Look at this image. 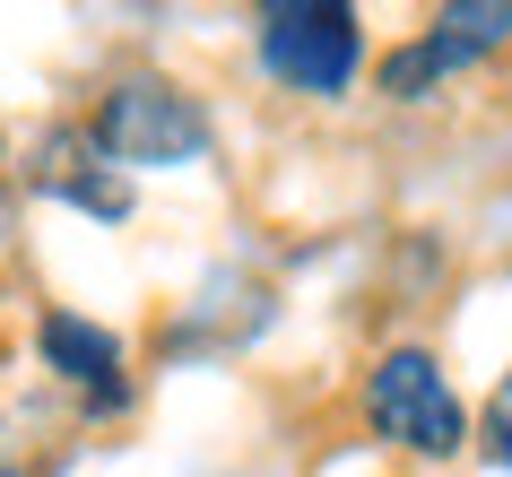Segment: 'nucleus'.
Instances as JSON below:
<instances>
[{"label":"nucleus","mask_w":512,"mask_h":477,"mask_svg":"<svg viewBox=\"0 0 512 477\" xmlns=\"http://www.w3.org/2000/svg\"><path fill=\"white\" fill-rule=\"evenodd\" d=\"M365 417H374L400 451H417V460H452L460 434H469L452 382H443V365H434L426 347H391V356L374 365V382H365Z\"/></svg>","instance_id":"f257e3e1"},{"label":"nucleus","mask_w":512,"mask_h":477,"mask_svg":"<svg viewBox=\"0 0 512 477\" xmlns=\"http://www.w3.org/2000/svg\"><path fill=\"white\" fill-rule=\"evenodd\" d=\"M96 148L122 157V165H183V157L209 148V113L165 79H122L96 105Z\"/></svg>","instance_id":"f03ea898"},{"label":"nucleus","mask_w":512,"mask_h":477,"mask_svg":"<svg viewBox=\"0 0 512 477\" xmlns=\"http://www.w3.org/2000/svg\"><path fill=\"white\" fill-rule=\"evenodd\" d=\"M356 9L348 0H304V9H270V27H261V61H270V79L304 87V96H339L356 79Z\"/></svg>","instance_id":"7ed1b4c3"},{"label":"nucleus","mask_w":512,"mask_h":477,"mask_svg":"<svg viewBox=\"0 0 512 477\" xmlns=\"http://www.w3.org/2000/svg\"><path fill=\"white\" fill-rule=\"evenodd\" d=\"M35 347H44V365H53L61 382H79V391H96V399H122V347H113V330H96V321H79V313H44Z\"/></svg>","instance_id":"20e7f679"},{"label":"nucleus","mask_w":512,"mask_h":477,"mask_svg":"<svg viewBox=\"0 0 512 477\" xmlns=\"http://www.w3.org/2000/svg\"><path fill=\"white\" fill-rule=\"evenodd\" d=\"M434 35L452 53H495V44H512V9L504 0H443L434 9Z\"/></svg>","instance_id":"39448f33"},{"label":"nucleus","mask_w":512,"mask_h":477,"mask_svg":"<svg viewBox=\"0 0 512 477\" xmlns=\"http://www.w3.org/2000/svg\"><path fill=\"white\" fill-rule=\"evenodd\" d=\"M452 44H443V35H417V44H400V53H391V61H382V96H400V105H417V96H426V87L434 79H443V70H452Z\"/></svg>","instance_id":"423d86ee"},{"label":"nucleus","mask_w":512,"mask_h":477,"mask_svg":"<svg viewBox=\"0 0 512 477\" xmlns=\"http://www.w3.org/2000/svg\"><path fill=\"white\" fill-rule=\"evenodd\" d=\"M61 191H70L79 209H96V217H131V191H122V183H105V174H70Z\"/></svg>","instance_id":"0eeeda50"},{"label":"nucleus","mask_w":512,"mask_h":477,"mask_svg":"<svg viewBox=\"0 0 512 477\" xmlns=\"http://www.w3.org/2000/svg\"><path fill=\"white\" fill-rule=\"evenodd\" d=\"M486 460H495V469H512V373L495 382V408H486Z\"/></svg>","instance_id":"6e6552de"}]
</instances>
